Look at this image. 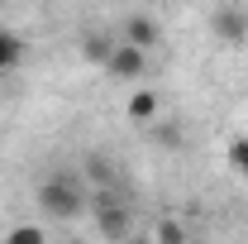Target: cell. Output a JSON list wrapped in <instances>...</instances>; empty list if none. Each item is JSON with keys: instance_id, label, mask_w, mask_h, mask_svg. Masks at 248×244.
<instances>
[{"instance_id": "5", "label": "cell", "mask_w": 248, "mask_h": 244, "mask_svg": "<svg viewBox=\"0 0 248 244\" xmlns=\"http://www.w3.org/2000/svg\"><path fill=\"white\" fill-rule=\"evenodd\" d=\"M124 43H134V48H157V43H162V24L148 19V15H134V19H124Z\"/></svg>"}, {"instance_id": "2", "label": "cell", "mask_w": 248, "mask_h": 244, "mask_svg": "<svg viewBox=\"0 0 248 244\" xmlns=\"http://www.w3.org/2000/svg\"><path fill=\"white\" fill-rule=\"evenodd\" d=\"M105 72L115 77V82H139L143 72H148V48H134V43H115L110 48V62H105Z\"/></svg>"}, {"instance_id": "8", "label": "cell", "mask_w": 248, "mask_h": 244, "mask_svg": "<svg viewBox=\"0 0 248 244\" xmlns=\"http://www.w3.org/2000/svg\"><path fill=\"white\" fill-rule=\"evenodd\" d=\"M24 62V43H19V34L0 29V72H15Z\"/></svg>"}, {"instance_id": "10", "label": "cell", "mask_w": 248, "mask_h": 244, "mask_svg": "<svg viewBox=\"0 0 248 244\" xmlns=\"http://www.w3.org/2000/svg\"><path fill=\"white\" fill-rule=\"evenodd\" d=\"M5 244H48V230L43 225H15L5 235Z\"/></svg>"}, {"instance_id": "11", "label": "cell", "mask_w": 248, "mask_h": 244, "mask_svg": "<svg viewBox=\"0 0 248 244\" xmlns=\"http://www.w3.org/2000/svg\"><path fill=\"white\" fill-rule=\"evenodd\" d=\"M186 235H182V225L177 220H157V244H182Z\"/></svg>"}, {"instance_id": "7", "label": "cell", "mask_w": 248, "mask_h": 244, "mask_svg": "<svg viewBox=\"0 0 248 244\" xmlns=\"http://www.w3.org/2000/svg\"><path fill=\"white\" fill-rule=\"evenodd\" d=\"M110 48H115V38H110V34H100V29L81 38V58L95 62V67H105V62H110Z\"/></svg>"}, {"instance_id": "6", "label": "cell", "mask_w": 248, "mask_h": 244, "mask_svg": "<svg viewBox=\"0 0 248 244\" xmlns=\"http://www.w3.org/2000/svg\"><path fill=\"white\" fill-rule=\"evenodd\" d=\"M124 110H129V120H139V124H148L162 115V96L157 91H134L129 101H124Z\"/></svg>"}, {"instance_id": "9", "label": "cell", "mask_w": 248, "mask_h": 244, "mask_svg": "<svg viewBox=\"0 0 248 244\" xmlns=\"http://www.w3.org/2000/svg\"><path fill=\"white\" fill-rule=\"evenodd\" d=\"M224 158H229V168H234L239 177H248V134H234L229 149H224Z\"/></svg>"}, {"instance_id": "1", "label": "cell", "mask_w": 248, "mask_h": 244, "mask_svg": "<svg viewBox=\"0 0 248 244\" xmlns=\"http://www.w3.org/2000/svg\"><path fill=\"white\" fill-rule=\"evenodd\" d=\"M33 196H38V211L48 215V220H77V215L86 211V187L77 182V177H67V173L43 177Z\"/></svg>"}, {"instance_id": "4", "label": "cell", "mask_w": 248, "mask_h": 244, "mask_svg": "<svg viewBox=\"0 0 248 244\" xmlns=\"http://www.w3.org/2000/svg\"><path fill=\"white\" fill-rule=\"evenodd\" d=\"M210 29H215L219 43H244V38H248V10H239V5H219L215 15H210Z\"/></svg>"}, {"instance_id": "12", "label": "cell", "mask_w": 248, "mask_h": 244, "mask_svg": "<svg viewBox=\"0 0 248 244\" xmlns=\"http://www.w3.org/2000/svg\"><path fill=\"white\" fill-rule=\"evenodd\" d=\"M124 244H129V240H124Z\"/></svg>"}, {"instance_id": "3", "label": "cell", "mask_w": 248, "mask_h": 244, "mask_svg": "<svg viewBox=\"0 0 248 244\" xmlns=\"http://www.w3.org/2000/svg\"><path fill=\"white\" fill-rule=\"evenodd\" d=\"M95 230L110 244H124L134 235V211H129L124 201H100V206H95Z\"/></svg>"}]
</instances>
